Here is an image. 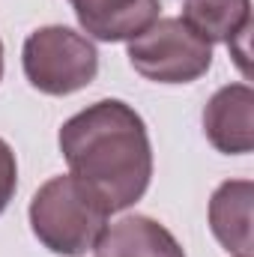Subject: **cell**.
I'll list each match as a JSON object with an SVG mask.
<instances>
[{"mask_svg":"<svg viewBox=\"0 0 254 257\" xmlns=\"http://www.w3.org/2000/svg\"><path fill=\"white\" fill-rule=\"evenodd\" d=\"M60 153L69 171L99 194L111 212L135 206L153 180V144L141 114L102 99L69 117L60 128Z\"/></svg>","mask_w":254,"mask_h":257,"instance_id":"cell-1","label":"cell"},{"mask_svg":"<svg viewBox=\"0 0 254 257\" xmlns=\"http://www.w3.org/2000/svg\"><path fill=\"white\" fill-rule=\"evenodd\" d=\"M108 203L75 174L51 177L30 200L33 236L54 254L81 257L93 251L108 227Z\"/></svg>","mask_w":254,"mask_h":257,"instance_id":"cell-2","label":"cell"},{"mask_svg":"<svg viewBox=\"0 0 254 257\" xmlns=\"http://www.w3.org/2000/svg\"><path fill=\"white\" fill-rule=\"evenodd\" d=\"M21 66L33 90L45 96H69L96 81L99 51L90 36L63 24H48L24 39Z\"/></svg>","mask_w":254,"mask_h":257,"instance_id":"cell-3","label":"cell"},{"mask_svg":"<svg viewBox=\"0 0 254 257\" xmlns=\"http://www.w3.org/2000/svg\"><path fill=\"white\" fill-rule=\"evenodd\" d=\"M129 63L156 84H191L212 66V45L183 18H156L144 33L129 39Z\"/></svg>","mask_w":254,"mask_h":257,"instance_id":"cell-4","label":"cell"},{"mask_svg":"<svg viewBox=\"0 0 254 257\" xmlns=\"http://www.w3.org/2000/svg\"><path fill=\"white\" fill-rule=\"evenodd\" d=\"M203 135L224 156H245L254 150V90L248 84H227L212 93L203 108Z\"/></svg>","mask_w":254,"mask_h":257,"instance_id":"cell-5","label":"cell"},{"mask_svg":"<svg viewBox=\"0 0 254 257\" xmlns=\"http://www.w3.org/2000/svg\"><path fill=\"white\" fill-rule=\"evenodd\" d=\"M81 30L99 42H129L144 33L162 9V0H69Z\"/></svg>","mask_w":254,"mask_h":257,"instance_id":"cell-6","label":"cell"},{"mask_svg":"<svg viewBox=\"0 0 254 257\" xmlns=\"http://www.w3.org/2000/svg\"><path fill=\"white\" fill-rule=\"evenodd\" d=\"M93 257H186V251L165 224L135 212L105 227Z\"/></svg>","mask_w":254,"mask_h":257,"instance_id":"cell-7","label":"cell"},{"mask_svg":"<svg viewBox=\"0 0 254 257\" xmlns=\"http://www.w3.org/2000/svg\"><path fill=\"white\" fill-rule=\"evenodd\" d=\"M251 180H227L209 197V230L233 257H251Z\"/></svg>","mask_w":254,"mask_h":257,"instance_id":"cell-8","label":"cell"},{"mask_svg":"<svg viewBox=\"0 0 254 257\" xmlns=\"http://www.w3.org/2000/svg\"><path fill=\"white\" fill-rule=\"evenodd\" d=\"M183 21L209 45H245L251 33V0H183Z\"/></svg>","mask_w":254,"mask_h":257,"instance_id":"cell-9","label":"cell"},{"mask_svg":"<svg viewBox=\"0 0 254 257\" xmlns=\"http://www.w3.org/2000/svg\"><path fill=\"white\" fill-rule=\"evenodd\" d=\"M15 189H18V162H15L12 147L0 138V215L15 197Z\"/></svg>","mask_w":254,"mask_h":257,"instance_id":"cell-10","label":"cell"},{"mask_svg":"<svg viewBox=\"0 0 254 257\" xmlns=\"http://www.w3.org/2000/svg\"><path fill=\"white\" fill-rule=\"evenodd\" d=\"M0 78H3V42H0Z\"/></svg>","mask_w":254,"mask_h":257,"instance_id":"cell-11","label":"cell"}]
</instances>
